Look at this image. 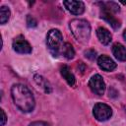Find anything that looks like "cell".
I'll return each instance as SVG.
<instances>
[{"label": "cell", "mask_w": 126, "mask_h": 126, "mask_svg": "<svg viewBox=\"0 0 126 126\" xmlns=\"http://www.w3.org/2000/svg\"><path fill=\"white\" fill-rule=\"evenodd\" d=\"M60 72H61L62 77L68 83V85L71 86V87H73L75 85V83H76V79H75V76L73 75V73L71 72L70 68L67 65H63L60 68Z\"/></svg>", "instance_id": "12"}, {"label": "cell", "mask_w": 126, "mask_h": 126, "mask_svg": "<svg viewBox=\"0 0 126 126\" xmlns=\"http://www.w3.org/2000/svg\"><path fill=\"white\" fill-rule=\"evenodd\" d=\"M93 114L94 118H96L98 121H105L111 117L112 109L109 105L102 102H98L94 104L93 108Z\"/></svg>", "instance_id": "4"}, {"label": "cell", "mask_w": 126, "mask_h": 126, "mask_svg": "<svg viewBox=\"0 0 126 126\" xmlns=\"http://www.w3.org/2000/svg\"><path fill=\"white\" fill-rule=\"evenodd\" d=\"M89 87L92 90V92L97 95H101L103 94L104 91H105V84L104 81L102 79V77L98 74L94 75L90 81H89Z\"/></svg>", "instance_id": "5"}, {"label": "cell", "mask_w": 126, "mask_h": 126, "mask_svg": "<svg viewBox=\"0 0 126 126\" xmlns=\"http://www.w3.org/2000/svg\"><path fill=\"white\" fill-rule=\"evenodd\" d=\"M34 81L36 82V84H37L41 89H43V91H44L45 93H51L52 89H51L50 84H49L48 81H47L46 79H44L42 76H40V75H35V76H34Z\"/></svg>", "instance_id": "13"}, {"label": "cell", "mask_w": 126, "mask_h": 126, "mask_svg": "<svg viewBox=\"0 0 126 126\" xmlns=\"http://www.w3.org/2000/svg\"><path fill=\"white\" fill-rule=\"evenodd\" d=\"M121 3H122V4H124V5H126V1H124V0H122V1H121Z\"/></svg>", "instance_id": "22"}, {"label": "cell", "mask_w": 126, "mask_h": 126, "mask_svg": "<svg viewBox=\"0 0 126 126\" xmlns=\"http://www.w3.org/2000/svg\"><path fill=\"white\" fill-rule=\"evenodd\" d=\"M29 126H50V125L43 121H34V122H32Z\"/></svg>", "instance_id": "19"}, {"label": "cell", "mask_w": 126, "mask_h": 126, "mask_svg": "<svg viewBox=\"0 0 126 126\" xmlns=\"http://www.w3.org/2000/svg\"><path fill=\"white\" fill-rule=\"evenodd\" d=\"M0 111H1V115H2V118H1V126H4L5 123H6V121H7V117H6V114H5V112H4L3 109H0Z\"/></svg>", "instance_id": "20"}, {"label": "cell", "mask_w": 126, "mask_h": 126, "mask_svg": "<svg viewBox=\"0 0 126 126\" xmlns=\"http://www.w3.org/2000/svg\"><path fill=\"white\" fill-rule=\"evenodd\" d=\"M13 49L18 52V53H22V54H29L32 52V46L31 44L25 39V37L23 36H17L14 40H13Z\"/></svg>", "instance_id": "6"}, {"label": "cell", "mask_w": 126, "mask_h": 126, "mask_svg": "<svg viewBox=\"0 0 126 126\" xmlns=\"http://www.w3.org/2000/svg\"><path fill=\"white\" fill-rule=\"evenodd\" d=\"M97 64L100 69L107 71V72L113 71L116 68V63L110 57H108L106 55H100L97 59Z\"/></svg>", "instance_id": "8"}, {"label": "cell", "mask_w": 126, "mask_h": 126, "mask_svg": "<svg viewBox=\"0 0 126 126\" xmlns=\"http://www.w3.org/2000/svg\"><path fill=\"white\" fill-rule=\"evenodd\" d=\"M112 53L119 61H126V48L121 43H114L112 46Z\"/></svg>", "instance_id": "11"}, {"label": "cell", "mask_w": 126, "mask_h": 126, "mask_svg": "<svg viewBox=\"0 0 126 126\" xmlns=\"http://www.w3.org/2000/svg\"><path fill=\"white\" fill-rule=\"evenodd\" d=\"M27 24H28V27L30 28H32V27H35L36 26V21L32 17V16H28L27 18Z\"/></svg>", "instance_id": "18"}, {"label": "cell", "mask_w": 126, "mask_h": 126, "mask_svg": "<svg viewBox=\"0 0 126 126\" xmlns=\"http://www.w3.org/2000/svg\"><path fill=\"white\" fill-rule=\"evenodd\" d=\"M11 94L15 105L23 112L33 110L35 102L32 93L22 84H15L11 89Z\"/></svg>", "instance_id": "1"}, {"label": "cell", "mask_w": 126, "mask_h": 126, "mask_svg": "<svg viewBox=\"0 0 126 126\" xmlns=\"http://www.w3.org/2000/svg\"><path fill=\"white\" fill-rule=\"evenodd\" d=\"M96 35H97L98 40L104 45L109 44L110 41L112 40V35H111L110 32L108 30H106L105 28H102V27H100L96 30Z\"/></svg>", "instance_id": "9"}, {"label": "cell", "mask_w": 126, "mask_h": 126, "mask_svg": "<svg viewBox=\"0 0 126 126\" xmlns=\"http://www.w3.org/2000/svg\"><path fill=\"white\" fill-rule=\"evenodd\" d=\"M10 18V10L6 6H2L0 9V23L1 25H4L8 22Z\"/></svg>", "instance_id": "16"}, {"label": "cell", "mask_w": 126, "mask_h": 126, "mask_svg": "<svg viewBox=\"0 0 126 126\" xmlns=\"http://www.w3.org/2000/svg\"><path fill=\"white\" fill-rule=\"evenodd\" d=\"M63 4L66 7V9L73 15H81L85 11V5L82 1L69 0V1H64Z\"/></svg>", "instance_id": "7"}, {"label": "cell", "mask_w": 126, "mask_h": 126, "mask_svg": "<svg viewBox=\"0 0 126 126\" xmlns=\"http://www.w3.org/2000/svg\"><path fill=\"white\" fill-rule=\"evenodd\" d=\"M46 45L53 56H58L63 46V36L59 30H50L46 35Z\"/></svg>", "instance_id": "3"}, {"label": "cell", "mask_w": 126, "mask_h": 126, "mask_svg": "<svg viewBox=\"0 0 126 126\" xmlns=\"http://www.w3.org/2000/svg\"><path fill=\"white\" fill-rule=\"evenodd\" d=\"M102 10L109 11L111 13H116L119 11V6L114 2H102L100 3Z\"/></svg>", "instance_id": "15"}, {"label": "cell", "mask_w": 126, "mask_h": 126, "mask_svg": "<svg viewBox=\"0 0 126 126\" xmlns=\"http://www.w3.org/2000/svg\"><path fill=\"white\" fill-rule=\"evenodd\" d=\"M61 53H62V55H63L65 58H67V59H72V58H74L75 50H74L73 46H72L70 43L66 42V43L63 44V46H62V48H61Z\"/></svg>", "instance_id": "14"}, {"label": "cell", "mask_w": 126, "mask_h": 126, "mask_svg": "<svg viewBox=\"0 0 126 126\" xmlns=\"http://www.w3.org/2000/svg\"><path fill=\"white\" fill-rule=\"evenodd\" d=\"M69 28L79 42L85 43L89 41L91 36V26L88 21L83 19H74L70 22Z\"/></svg>", "instance_id": "2"}, {"label": "cell", "mask_w": 126, "mask_h": 126, "mask_svg": "<svg viewBox=\"0 0 126 126\" xmlns=\"http://www.w3.org/2000/svg\"><path fill=\"white\" fill-rule=\"evenodd\" d=\"M85 56H86L87 58L91 59V60H94V59L95 58V56H96V52H95L94 49H89V50H87V51L85 52Z\"/></svg>", "instance_id": "17"}, {"label": "cell", "mask_w": 126, "mask_h": 126, "mask_svg": "<svg viewBox=\"0 0 126 126\" xmlns=\"http://www.w3.org/2000/svg\"><path fill=\"white\" fill-rule=\"evenodd\" d=\"M100 17L102 19H104L114 30L118 29L120 27V22L118 19L115 18V16H113V13L109 12V11H105V10H102L101 13H100Z\"/></svg>", "instance_id": "10"}, {"label": "cell", "mask_w": 126, "mask_h": 126, "mask_svg": "<svg viewBox=\"0 0 126 126\" xmlns=\"http://www.w3.org/2000/svg\"><path fill=\"white\" fill-rule=\"evenodd\" d=\"M123 37H124V39L126 40V30L123 32Z\"/></svg>", "instance_id": "21"}]
</instances>
